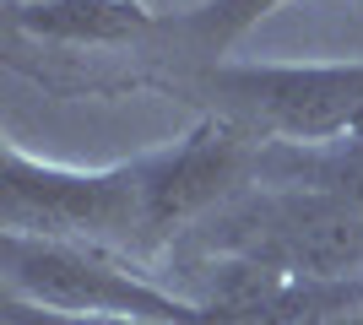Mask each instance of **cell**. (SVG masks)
I'll return each mask as SVG.
<instances>
[{"label": "cell", "mask_w": 363, "mask_h": 325, "mask_svg": "<svg viewBox=\"0 0 363 325\" xmlns=\"http://www.w3.org/2000/svg\"><path fill=\"white\" fill-rule=\"evenodd\" d=\"M174 261H244L282 277H363V206L320 190L250 185L168 249Z\"/></svg>", "instance_id": "1"}, {"label": "cell", "mask_w": 363, "mask_h": 325, "mask_svg": "<svg viewBox=\"0 0 363 325\" xmlns=\"http://www.w3.org/2000/svg\"><path fill=\"white\" fill-rule=\"evenodd\" d=\"M163 93L201 103L212 120L239 125L260 147H320L363 130V60L309 65H201L157 81Z\"/></svg>", "instance_id": "2"}, {"label": "cell", "mask_w": 363, "mask_h": 325, "mask_svg": "<svg viewBox=\"0 0 363 325\" xmlns=\"http://www.w3.org/2000/svg\"><path fill=\"white\" fill-rule=\"evenodd\" d=\"M0 233L147 255L136 157L108 163V169H71V163H44L28 147L6 141L0 147Z\"/></svg>", "instance_id": "3"}, {"label": "cell", "mask_w": 363, "mask_h": 325, "mask_svg": "<svg viewBox=\"0 0 363 325\" xmlns=\"http://www.w3.org/2000/svg\"><path fill=\"white\" fill-rule=\"evenodd\" d=\"M0 282H6V298L60 314H108V320H163V325L212 320V309L201 298H184L179 287L152 282L120 249L104 244L0 233Z\"/></svg>", "instance_id": "4"}, {"label": "cell", "mask_w": 363, "mask_h": 325, "mask_svg": "<svg viewBox=\"0 0 363 325\" xmlns=\"http://www.w3.org/2000/svg\"><path fill=\"white\" fill-rule=\"evenodd\" d=\"M260 141L244 136L228 120H206L196 130H184L168 147L136 152L141 169V228H147V249H174L184 233L223 212L228 201H239L255 185Z\"/></svg>", "instance_id": "5"}, {"label": "cell", "mask_w": 363, "mask_h": 325, "mask_svg": "<svg viewBox=\"0 0 363 325\" xmlns=\"http://www.w3.org/2000/svg\"><path fill=\"white\" fill-rule=\"evenodd\" d=\"M163 16H152L141 0H33L11 6V28L49 38L71 49H114V44H141L157 33Z\"/></svg>", "instance_id": "6"}, {"label": "cell", "mask_w": 363, "mask_h": 325, "mask_svg": "<svg viewBox=\"0 0 363 325\" xmlns=\"http://www.w3.org/2000/svg\"><path fill=\"white\" fill-rule=\"evenodd\" d=\"M277 6L288 0H201L179 16H163L152 38L174 44V71H201V65H223V55L239 44L244 33H255Z\"/></svg>", "instance_id": "7"}, {"label": "cell", "mask_w": 363, "mask_h": 325, "mask_svg": "<svg viewBox=\"0 0 363 325\" xmlns=\"http://www.w3.org/2000/svg\"><path fill=\"white\" fill-rule=\"evenodd\" d=\"M255 185H288V190H320L347 206H363V130L320 147H260Z\"/></svg>", "instance_id": "8"}, {"label": "cell", "mask_w": 363, "mask_h": 325, "mask_svg": "<svg viewBox=\"0 0 363 325\" xmlns=\"http://www.w3.org/2000/svg\"><path fill=\"white\" fill-rule=\"evenodd\" d=\"M0 325H163V320H108V314H60L22 298H0Z\"/></svg>", "instance_id": "9"}, {"label": "cell", "mask_w": 363, "mask_h": 325, "mask_svg": "<svg viewBox=\"0 0 363 325\" xmlns=\"http://www.w3.org/2000/svg\"><path fill=\"white\" fill-rule=\"evenodd\" d=\"M320 325H363V309H352V314H331V320H320Z\"/></svg>", "instance_id": "10"}]
</instances>
